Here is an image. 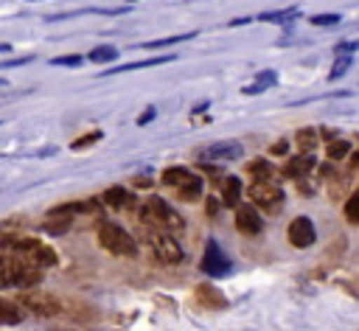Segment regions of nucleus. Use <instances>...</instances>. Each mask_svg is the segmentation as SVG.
I'll return each mask as SVG.
<instances>
[{
  "label": "nucleus",
  "mask_w": 359,
  "mask_h": 331,
  "mask_svg": "<svg viewBox=\"0 0 359 331\" xmlns=\"http://www.w3.org/2000/svg\"><path fill=\"white\" fill-rule=\"evenodd\" d=\"M0 286L3 289H11V286H20V289H28V286H36L42 281V266L28 261L25 255L3 247V269H0Z\"/></svg>",
  "instance_id": "f257e3e1"
},
{
  "label": "nucleus",
  "mask_w": 359,
  "mask_h": 331,
  "mask_svg": "<svg viewBox=\"0 0 359 331\" xmlns=\"http://www.w3.org/2000/svg\"><path fill=\"white\" fill-rule=\"evenodd\" d=\"M140 230H143V241L146 247L151 250V255L163 264H182L185 261V252L177 241V233L160 227V224H151V222H140Z\"/></svg>",
  "instance_id": "f03ea898"
},
{
  "label": "nucleus",
  "mask_w": 359,
  "mask_h": 331,
  "mask_svg": "<svg viewBox=\"0 0 359 331\" xmlns=\"http://www.w3.org/2000/svg\"><path fill=\"white\" fill-rule=\"evenodd\" d=\"M160 182H163L165 188H171L182 202H196V199L202 196V191H205L202 177H196L194 171H188V168H182V166L165 168V171L160 174Z\"/></svg>",
  "instance_id": "7ed1b4c3"
},
{
  "label": "nucleus",
  "mask_w": 359,
  "mask_h": 331,
  "mask_svg": "<svg viewBox=\"0 0 359 331\" xmlns=\"http://www.w3.org/2000/svg\"><path fill=\"white\" fill-rule=\"evenodd\" d=\"M98 244L121 258H135L137 255V241L129 236V230H123L115 222H101L98 224Z\"/></svg>",
  "instance_id": "20e7f679"
},
{
  "label": "nucleus",
  "mask_w": 359,
  "mask_h": 331,
  "mask_svg": "<svg viewBox=\"0 0 359 331\" xmlns=\"http://www.w3.org/2000/svg\"><path fill=\"white\" fill-rule=\"evenodd\" d=\"M140 222H151V224H160V227H165V230H171V233H182V227H185V219L163 199V196H149V202L140 208Z\"/></svg>",
  "instance_id": "39448f33"
},
{
  "label": "nucleus",
  "mask_w": 359,
  "mask_h": 331,
  "mask_svg": "<svg viewBox=\"0 0 359 331\" xmlns=\"http://www.w3.org/2000/svg\"><path fill=\"white\" fill-rule=\"evenodd\" d=\"M3 247H8V250H14V252L25 255L28 261H34V264H39V266H53V264H56L53 247H48V244L39 241V238H31V236L14 238V236L3 233Z\"/></svg>",
  "instance_id": "423d86ee"
},
{
  "label": "nucleus",
  "mask_w": 359,
  "mask_h": 331,
  "mask_svg": "<svg viewBox=\"0 0 359 331\" xmlns=\"http://www.w3.org/2000/svg\"><path fill=\"white\" fill-rule=\"evenodd\" d=\"M247 196L252 199L255 208H264V210L272 213V216L280 213L283 199H286L283 188H280L278 182H272V180H252V185L247 188Z\"/></svg>",
  "instance_id": "0eeeda50"
},
{
  "label": "nucleus",
  "mask_w": 359,
  "mask_h": 331,
  "mask_svg": "<svg viewBox=\"0 0 359 331\" xmlns=\"http://www.w3.org/2000/svg\"><path fill=\"white\" fill-rule=\"evenodd\" d=\"M199 269H202V275H210V278H224V275L233 272V261L227 258V252L219 247L216 238L205 241V252H202Z\"/></svg>",
  "instance_id": "6e6552de"
},
{
  "label": "nucleus",
  "mask_w": 359,
  "mask_h": 331,
  "mask_svg": "<svg viewBox=\"0 0 359 331\" xmlns=\"http://www.w3.org/2000/svg\"><path fill=\"white\" fill-rule=\"evenodd\" d=\"M20 306L34 314V317H56L62 311V303L53 297V295H39V292H28V295H20Z\"/></svg>",
  "instance_id": "1a4fd4ad"
},
{
  "label": "nucleus",
  "mask_w": 359,
  "mask_h": 331,
  "mask_svg": "<svg viewBox=\"0 0 359 331\" xmlns=\"http://www.w3.org/2000/svg\"><path fill=\"white\" fill-rule=\"evenodd\" d=\"M286 236H289L292 247L306 250V247H311V244H314L317 230H314V222H311L309 216H294V219L289 222V227H286Z\"/></svg>",
  "instance_id": "9d476101"
},
{
  "label": "nucleus",
  "mask_w": 359,
  "mask_h": 331,
  "mask_svg": "<svg viewBox=\"0 0 359 331\" xmlns=\"http://www.w3.org/2000/svg\"><path fill=\"white\" fill-rule=\"evenodd\" d=\"M241 154H244L241 143H236V140H219V143L208 146L199 154V160H205V163H230V160H238Z\"/></svg>",
  "instance_id": "9b49d317"
},
{
  "label": "nucleus",
  "mask_w": 359,
  "mask_h": 331,
  "mask_svg": "<svg viewBox=\"0 0 359 331\" xmlns=\"http://www.w3.org/2000/svg\"><path fill=\"white\" fill-rule=\"evenodd\" d=\"M236 227H238V233H244V236H261L264 219H261V213H258L255 208L241 205V208H236Z\"/></svg>",
  "instance_id": "f8f14e48"
},
{
  "label": "nucleus",
  "mask_w": 359,
  "mask_h": 331,
  "mask_svg": "<svg viewBox=\"0 0 359 331\" xmlns=\"http://www.w3.org/2000/svg\"><path fill=\"white\" fill-rule=\"evenodd\" d=\"M177 53H165V56H149V59H132L126 65H115L109 70H104L101 76H115V73H129V70H143V67H157V65H168L174 62Z\"/></svg>",
  "instance_id": "ddd939ff"
},
{
  "label": "nucleus",
  "mask_w": 359,
  "mask_h": 331,
  "mask_svg": "<svg viewBox=\"0 0 359 331\" xmlns=\"http://www.w3.org/2000/svg\"><path fill=\"white\" fill-rule=\"evenodd\" d=\"M104 202H107V208H112V210H135V208H137L135 194L126 191V188H121V185L107 188V191H104Z\"/></svg>",
  "instance_id": "4468645a"
},
{
  "label": "nucleus",
  "mask_w": 359,
  "mask_h": 331,
  "mask_svg": "<svg viewBox=\"0 0 359 331\" xmlns=\"http://www.w3.org/2000/svg\"><path fill=\"white\" fill-rule=\"evenodd\" d=\"M314 166H317V157H314L311 151H300V154H294V157H289V160H286L283 174H286V177L300 180V177H306V174H309Z\"/></svg>",
  "instance_id": "2eb2a0df"
},
{
  "label": "nucleus",
  "mask_w": 359,
  "mask_h": 331,
  "mask_svg": "<svg viewBox=\"0 0 359 331\" xmlns=\"http://www.w3.org/2000/svg\"><path fill=\"white\" fill-rule=\"evenodd\" d=\"M275 84H278V73H275V70H261V73H255V79H252L250 84L241 87V95H258V93L269 90V87H275Z\"/></svg>",
  "instance_id": "dca6fc26"
},
{
  "label": "nucleus",
  "mask_w": 359,
  "mask_h": 331,
  "mask_svg": "<svg viewBox=\"0 0 359 331\" xmlns=\"http://www.w3.org/2000/svg\"><path fill=\"white\" fill-rule=\"evenodd\" d=\"M241 194H244V185H241L238 177H224L222 180V205L224 208H238Z\"/></svg>",
  "instance_id": "f3484780"
},
{
  "label": "nucleus",
  "mask_w": 359,
  "mask_h": 331,
  "mask_svg": "<svg viewBox=\"0 0 359 331\" xmlns=\"http://www.w3.org/2000/svg\"><path fill=\"white\" fill-rule=\"evenodd\" d=\"M196 300L202 303V306H208V309H224L227 306V300H224V295L216 289V286H210V283H202L199 289H196Z\"/></svg>",
  "instance_id": "a211bd4d"
},
{
  "label": "nucleus",
  "mask_w": 359,
  "mask_h": 331,
  "mask_svg": "<svg viewBox=\"0 0 359 331\" xmlns=\"http://www.w3.org/2000/svg\"><path fill=\"white\" fill-rule=\"evenodd\" d=\"M300 17V8L297 6H286V8H278V11H261L258 20L261 22H278V25H292V20Z\"/></svg>",
  "instance_id": "6ab92c4d"
},
{
  "label": "nucleus",
  "mask_w": 359,
  "mask_h": 331,
  "mask_svg": "<svg viewBox=\"0 0 359 331\" xmlns=\"http://www.w3.org/2000/svg\"><path fill=\"white\" fill-rule=\"evenodd\" d=\"M196 34L188 31V34H174V36H163V39H149V42H140L143 50H157V48H168V45H180V42H188L194 39Z\"/></svg>",
  "instance_id": "aec40b11"
},
{
  "label": "nucleus",
  "mask_w": 359,
  "mask_h": 331,
  "mask_svg": "<svg viewBox=\"0 0 359 331\" xmlns=\"http://www.w3.org/2000/svg\"><path fill=\"white\" fill-rule=\"evenodd\" d=\"M247 171H250V177H252V180H272V177H275L272 163H269V160H264V157L250 160V163H247Z\"/></svg>",
  "instance_id": "412c9836"
},
{
  "label": "nucleus",
  "mask_w": 359,
  "mask_h": 331,
  "mask_svg": "<svg viewBox=\"0 0 359 331\" xmlns=\"http://www.w3.org/2000/svg\"><path fill=\"white\" fill-rule=\"evenodd\" d=\"M22 320V306H14L11 300H3L0 303V323L3 325H17Z\"/></svg>",
  "instance_id": "4be33fe9"
},
{
  "label": "nucleus",
  "mask_w": 359,
  "mask_h": 331,
  "mask_svg": "<svg viewBox=\"0 0 359 331\" xmlns=\"http://www.w3.org/2000/svg\"><path fill=\"white\" fill-rule=\"evenodd\" d=\"M87 59L95 62V65H107V62H115V59H118V50H115L112 45H98V48H93V50L87 53Z\"/></svg>",
  "instance_id": "5701e85b"
},
{
  "label": "nucleus",
  "mask_w": 359,
  "mask_h": 331,
  "mask_svg": "<svg viewBox=\"0 0 359 331\" xmlns=\"http://www.w3.org/2000/svg\"><path fill=\"white\" fill-rule=\"evenodd\" d=\"M294 140H297L300 151H314V149H317V129H311V126H303V129H297Z\"/></svg>",
  "instance_id": "b1692460"
},
{
  "label": "nucleus",
  "mask_w": 359,
  "mask_h": 331,
  "mask_svg": "<svg viewBox=\"0 0 359 331\" xmlns=\"http://www.w3.org/2000/svg\"><path fill=\"white\" fill-rule=\"evenodd\" d=\"M348 67H351V56H334V65H331V70H328V79L337 81L339 76H345Z\"/></svg>",
  "instance_id": "393cba45"
},
{
  "label": "nucleus",
  "mask_w": 359,
  "mask_h": 331,
  "mask_svg": "<svg viewBox=\"0 0 359 331\" xmlns=\"http://www.w3.org/2000/svg\"><path fill=\"white\" fill-rule=\"evenodd\" d=\"M325 151H328V160H342L351 151V143L348 140H331Z\"/></svg>",
  "instance_id": "a878e982"
},
{
  "label": "nucleus",
  "mask_w": 359,
  "mask_h": 331,
  "mask_svg": "<svg viewBox=\"0 0 359 331\" xmlns=\"http://www.w3.org/2000/svg\"><path fill=\"white\" fill-rule=\"evenodd\" d=\"M345 219H348L351 224H359V191L345 202Z\"/></svg>",
  "instance_id": "bb28decb"
},
{
  "label": "nucleus",
  "mask_w": 359,
  "mask_h": 331,
  "mask_svg": "<svg viewBox=\"0 0 359 331\" xmlns=\"http://www.w3.org/2000/svg\"><path fill=\"white\" fill-rule=\"evenodd\" d=\"M339 22H342L339 14H314L311 17V25L314 28H328V25H339Z\"/></svg>",
  "instance_id": "cd10ccee"
},
{
  "label": "nucleus",
  "mask_w": 359,
  "mask_h": 331,
  "mask_svg": "<svg viewBox=\"0 0 359 331\" xmlns=\"http://www.w3.org/2000/svg\"><path fill=\"white\" fill-rule=\"evenodd\" d=\"M81 62H84V59L76 56V53H65V56H53V59H50L53 67H79Z\"/></svg>",
  "instance_id": "c85d7f7f"
},
{
  "label": "nucleus",
  "mask_w": 359,
  "mask_h": 331,
  "mask_svg": "<svg viewBox=\"0 0 359 331\" xmlns=\"http://www.w3.org/2000/svg\"><path fill=\"white\" fill-rule=\"evenodd\" d=\"M101 137H104V135L95 129V132H90V135H81L79 140H73V143H70V149H76V151H79V149H84V146H93V143H98Z\"/></svg>",
  "instance_id": "c756f323"
},
{
  "label": "nucleus",
  "mask_w": 359,
  "mask_h": 331,
  "mask_svg": "<svg viewBox=\"0 0 359 331\" xmlns=\"http://www.w3.org/2000/svg\"><path fill=\"white\" fill-rule=\"evenodd\" d=\"M359 50V39H351V42H337L334 45V56H353Z\"/></svg>",
  "instance_id": "7c9ffc66"
},
{
  "label": "nucleus",
  "mask_w": 359,
  "mask_h": 331,
  "mask_svg": "<svg viewBox=\"0 0 359 331\" xmlns=\"http://www.w3.org/2000/svg\"><path fill=\"white\" fill-rule=\"evenodd\" d=\"M154 115H157V107H154V104H149V107L140 112V118H137V126H146V123H151V121H154Z\"/></svg>",
  "instance_id": "2f4dec72"
},
{
  "label": "nucleus",
  "mask_w": 359,
  "mask_h": 331,
  "mask_svg": "<svg viewBox=\"0 0 359 331\" xmlns=\"http://www.w3.org/2000/svg\"><path fill=\"white\" fill-rule=\"evenodd\" d=\"M34 56H22V59H8V62H3V70H8V67H20V65H28Z\"/></svg>",
  "instance_id": "473e14b6"
},
{
  "label": "nucleus",
  "mask_w": 359,
  "mask_h": 331,
  "mask_svg": "<svg viewBox=\"0 0 359 331\" xmlns=\"http://www.w3.org/2000/svg\"><path fill=\"white\" fill-rule=\"evenodd\" d=\"M216 213H219V199L210 196V199H208V216H216Z\"/></svg>",
  "instance_id": "72a5a7b5"
},
{
  "label": "nucleus",
  "mask_w": 359,
  "mask_h": 331,
  "mask_svg": "<svg viewBox=\"0 0 359 331\" xmlns=\"http://www.w3.org/2000/svg\"><path fill=\"white\" fill-rule=\"evenodd\" d=\"M247 22H252V17H236V20H230L227 25H230V28H236V25H247Z\"/></svg>",
  "instance_id": "f704fd0d"
},
{
  "label": "nucleus",
  "mask_w": 359,
  "mask_h": 331,
  "mask_svg": "<svg viewBox=\"0 0 359 331\" xmlns=\"http://www.w3.org/2000/svg\"><path fill=\"white\" fill-rule=\"evenodd\" d=\"M286 149H289V143H286V140H278V143L272 146V154H283Z\"/></svg>",
  "instance_id": "c9c22d12"
},
{
  "label": "nucleus",
  "mask_w": 359,
  "mask_h": 331,
  "mask_svg": "<svg viewBox=\"0 0 359 331\" xmlns=\"http://www.w3.org/2000/svg\"><path fill=\"white\" fill-rule=\"evenodd\" d=\"M202 109H208V101H202V104H196V107H194V115H196V112H202Z\"/></svg>",
  "instance_id": "e433bc0d"
},
{
  "label": "nucleus",
  "mask_w": 359,
  "mask_h": 331,
  "mask_svg": "<svg viewBox=\"0 0 359 331\" xmlns=\"http://www.w3.org/2000/svg\"><path fill=\"white\" fill-rule=\"evenodd\" d=\"M351 160H353V166H356V168H359V149H356V151H353V157H351Z\"/></svg>",
  "instance_id": "4c0bfd02"
},
{
  "label": "nucleus",
  "mask_w": 359,
  "mask_h": 331,
  "mask_svg": "<svg viewBox=\"0 0 359 331\" xmlns=\"http://www.w3.org/2000/svg\"><path fill=\"white\" fill-rule=\"evenodd\" d=\"M129 3H137V0H129Z\"/></svg>",
  "instance_id": "58836bf2"
}]
</instances>
